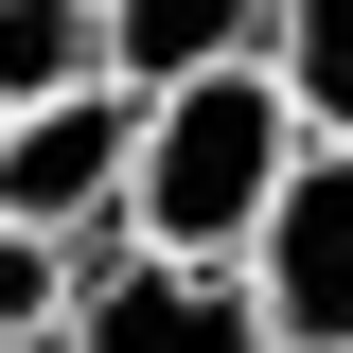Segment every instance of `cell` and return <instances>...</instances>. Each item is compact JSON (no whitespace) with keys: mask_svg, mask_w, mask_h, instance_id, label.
<instances>
[{"mask_svg":"<svg viewBox=\"0 0 353 353\" xmlns=\"http://www.w3.org/2000/svg\"><path fill=\"white\" fill-rule=\"evenodd\" d=\"M124 159H141V88H53V106H0V212L18 230H71L106 248L124 230Z\"/></svg>","mask_w":353,"mask_h":353,"instance_id":"cell-4","label":"cell"},{"mask_svg":"<svg viewBox=\"0 0 353 353\" xmlns=\"http://www.w3.org/2000/svg\"><path fill=\"white\" fill-rule=\"evenodd\" d=\"M265 71H283L301 141H353V0H265Z\"/></svg>","mask_w":353,"mask_h":353,"instance_id":"cell-6","label":"cell"},{"mask_svg":"<svg viewBox=\"0 0 353 353\" xmlns=\"http://www.w3.org/2000/svg\"><path fill=\"white\" fill-rule=\"evenodd\" d=\"M283 159H301V106H283V71H265V53H230V71H194V88H141L124 230H141V248H176V265H248Z\"/></svg>","mask_w":353,"mask_h":353,"instance_id":"cell-1","label":"cell"},{"mask_svg":"<svg viewBox=\"0 0 353 353\" xmlns=\"http://www.w3.org/2000/svg\"><path fill=\"white\" fill-rule=\"evenodd\" d=\"M53 353H265V301H248V265H176L141 230H106Z\"/></svg>","mask_w":353,"mask_h":353,"instance_id":"cell-2","label":"cell"},{"mask_svg":"<svg viewBox=\"0 0 353 353\" xmlns=\"http://www.w3.org/2000/svg\"><path fill=\"white\" fill-rule=\"evenodd\" d=\"M71 283H88L71 230H18V212H0V353H53V336H71Z\"/></svg>","mask_w":353,"mask_h":353,"instance_id":"cell-8","label":"cell"},{"mask_svg":"<svg viewBox=\"0 0 353 353\" xmlns=\"http://www.w3.org/2000/svg\"><path fill=\"white\" fill-rule=\"evenodd\" d=\"M230 53H265V0H106V71L124 88H194Z\"/></svg>","mask_w":353,"mask_h":353,"instance_id":"cell-5","label":"cell"},{"mask_svg":"<svg viewBox=\"0 0 353 353\" xmlns=\"http://www.w3.org/2000/svg\"><path fill=\"white\" fill-rule=\"evenodd\" d=\"M106 88V0H0V106Z\"/></svg>","mask_w":353,"mask_h":353,"instance_id":"cell-7","label":"cell"},{"mask_svg":"<svg viewBox=\"0 0 353 353\" xmlns=\"http://www.w3.org/2000/svg\"><path fill=\"white\" fill-rule=\"evenodd\" d=\"M248 301H265V353H353V141L283 159V194L248 230Z\"/></svg>","mask_w":353,"mask_h":353,"instance_id":"cell-3","label":"cell"}]
</instances>
